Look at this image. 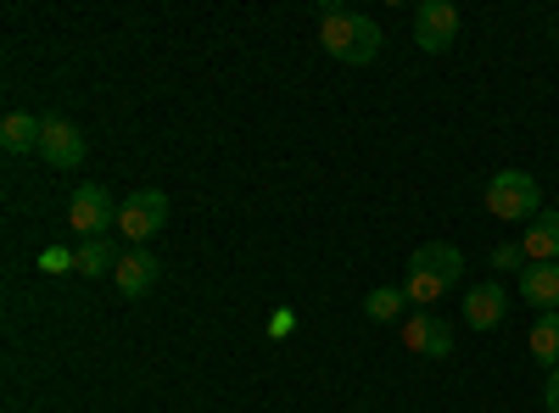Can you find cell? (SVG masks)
<instances>
[{
    "mask_svg": "<svg viewBox=\"0 0 559 413\" xmlns=\"http://www.w3.org/2000/svg\"><path fill=\"white\" fill-rule=\"evenodd\" d=\"M319 45L331 51L336 62L347 68H369L381 57V23L376 17H364V12H347V7H324L319 12Z\"/></svg>",
    "mask_w": 559,
    "mask_h": 413,
    "instance_id": "cell-1",
    "label": "cell"
},
{
    "mask_svg": "<svg viewBox=\"0 0 559 413\" xmlns=\"http://www.w3.org/2000/svg\"><path fill=\"white\" fill-rule=\"evenodd\" d=\"M459 280H464V252L448 246V241H426V246L408 257V280H403V291H408L414 307H437Z\"/></svg>",
    "mask_w": 559,
    "mask_h": 413,
    "instance_id": "cell-2",
    "label": "cell"
},
{
    "mask_svg": "<svg viewBox=\"0 0 559 413\" xmlns=\"http://www.w3.org/2000/svg\"><path fill=\"white\" fill-rule=\"evenodd\" d=\"M481 207L503 223H532L543 212V191H537V179L526 168H498L487 179V191H481Z\"/></svg>",
    "mask_w": 559,
    "mask_h": 413,
    "instance_id": "cell-3",
    "label": "cell"
},
{
    "mask_svg": "<svg viewBox=\"0 0 559 413\" xmlns=\"http://www.w3.org/2000/svg\"><path fill=\"white\" fill-rule=\"evenodd\" d=\"M68 218L84 241H107V229H118V202L107 185H79L68 202Z\"/></svg>",
    "mask_w": 559,
    "mask_h": 413,
    "instance_id": "cell-4",
    "label": "cell"
},
{
    "mask_svg": "<svg viewBox=\"0 0 559 413\" xmlns=\"http://www.w3.org/2000/svg\"><path fill=\"white\" fill-rule=\"evenodd\" d=\"M163 223H168V196H163V191H134V196H123V207H118V229H123V241L146 246Z\"/></svg>",
    "mask_w": 559,
    "mask_h": 413,
    "instance_id": "cell-5",
    "label": "cell"
},
{
    "mask_svg": "<svg viewBox=\"0 0 559 413\" xmlns=\"http://www.w3.org/2000/svg\"><path fill=\"white\" fill-rule=\"evenodd\" d=\"M453 39H459V7L453 0H426L414 12V45L426 57H442V51H453Z\"/></svg>",
    "mask_w": 559,
    "mask_h": 413,
    "instance_id": "cell-6",
    "label": "cell"
},
{
    "mask_svg": "<svg viewBox=\"0 0 559 413\" xmlns=\"http://www.w3.org/2000/svg\"><path fill=\"white\" fill-rule=\"evenodd\" d=\"M397 336H403V347L414 357H448L453 352V325H448V318H437V313H426V307L408 313Z\"/></svg>",
    "mask_w": 559,
    "mask_h": 413,
    "instance_id": "cell-7",
    "label": "cell"
},
{
    "mask_svg": "<svg viewBox=\"0 0 559 413\" xmlns=\"http://www.w3.org/2000/svg\"><path fill=\"white\" fill-rule=\"evenodd\" d=\"M84 134L68 123V118H45V134H39V157L51 168H79L84 162Z\"/></svg>",
    "mask_w": 559,
    "mask_h": 413,
    "instance_id": "cell-8",
    "label": "cell"
},
{
    "mask_svg": "<svg viewBox=\"0 0 559 413\" xmlns=\"http://www.w3.org/2000/svg\"><path fill=\"white\" fill-rule=\"evenodd\" d=\"M503 307H509L503 286H498V280H481L471 296H464V325H471L476 336H481V330H498V325H503Z\"/></svg>",
    "mask_w": 559,
    "mask_h": 413,
    "instance_id": "cell-9",
    "label": "cell"
},
{
    "mask_svg": "<svg viewBox=\"0 0 559 413\" xmlns=\"http://www.w3.org/2000/svg\"><path fill=\"white\" fill-rule=\"evenodd\" d=\"M157 274H163V263H157L146 246H134V252L118 257V274H112V280H118L123 296H146V291L157 286Z\"/></svg>",
    "mask_w": 559,
    "mask_h": 413,
    "instance_id": "cell-10",
    "label": "cell"
},
{
    "mask_svg": "<svg viewBox=\"0 0 559 413\" xmlns=\"http://www.w3.org/2000/svg\"><path fill=\"white\" fill-rule=\"evenodd\" d=\"M521 296L537 313H559V263H532L521 268Z\"/></svg>",
    "mask_w": 559,
    "mask_h": 413,
    "instance_id": "cell-11",
    "label": "cell"
},
{
    "mask_svg": "<svg viewBox=\"0 0 559 413\" xmlns=\"http://www.w3.org/2000/svg\"><path fill=\"white\" fill-rule=\"evenodd\" d=\"M526 263H559V212H537L526 223V241H521Z\"/></svg>",
    "mask_w": 559,
    "mask_h": 413,
    "instance_id": "cell-12",
    "label": "cell"
},
{
    "mask_svg": "<svg viewBox=\"0 0 559 413\" xmlns=\"http://www.w3.org/2000/svg\"><path fill=\"white\" fill-rule=\"evenodd\" d=\"M39 134H45V118H34V112H7L0 118V146H7L12 157L39 151Z\"/></svg>",
    "mask_w": 559,
    "mask_h": 413,
    "instance_id": "cell-13",
    "label": "cell"
},
{
    "mask_svg": "<svg viewBox=\"0 0 559 413\" xmlns=\"http://www.w3.org/2000/svg\"><path fill=\"white\" fill-rule=\"evenodd\" d=\"M364 313L376 318V325H392V318H408V291L403 286H376L364 296Z\"/></svg>",
    "mask_w": 559,
    "mask_h": 413,
    "instance_id": "cell-14",
    "label": "cell"
},
{
    "mask_svg": "<svg viewBox=\"0 0 559 413\" xmlns=\"http://www.w3.org/2000/svg\"><path fill=\"white\" fill-rule=\"evenodd\" d=\"M532 357L543 363L548 375L559 369V313H537V325H532Z\"/></svg>",
    "mask_w": 559,
    "mask_h": 413,
    "instance_id": "cell-15",
    "label": "cell"
},
{
    "mask_svg": "<svg viewBox=\"0 0 559 413\" xmlns=\"http://www.w3.org/2000/svg\"><path fill=\"white\" fill-rule=\"evenodd\" d=\"M73 268L84 274V280H96V274H118V246L112 241H84L73 252Z\"/></svg>",
    "mask_w": 559,
    "mask_h": 413,
    "instance_id": "cell-16",
    "label": "cell"
},
{
    "mask_svg": "<svg viewBox=\"0 0 559 413\" xmlns=\"http://www.w3.org/2000/svg\"><path fill=\"white\" fill-rule=\"evenodd\" d=\"M515 263H526L521 246H498V252H492V268H515Z\"/></svg>",
    "mask_w": 559,
    "mask_h": 413,
    "instance_id": "cell-17",
    "label": "cell"
},
{
    "mask_svg": "<svg viewBox=\"0 0 559 413\" xmlns=\"http://www.w3.org/2000/svg\"><path fill=\"white\" fill-rule=\"evenodd\" d=\"M543 408H548V413H559V369L548 375V391H543Z\"/></svg>",
    "mask_w": 559,
    "mask_h": 413,
    "instance_id": "cell-18",
    "label": "cell"
}]
</instances>
